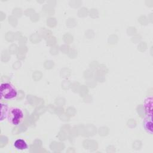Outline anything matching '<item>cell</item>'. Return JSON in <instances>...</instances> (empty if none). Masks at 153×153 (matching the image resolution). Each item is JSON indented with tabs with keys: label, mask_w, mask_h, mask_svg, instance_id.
Returning a JSON list of instances; mask_svg holds the SVG:
<instances>
[{
	"label": "cell",
	"mask_w": 153,
	"mask_h": 153,
	"mask_svg": "<svg viewBox=\"0 0 153 153\" xmlns=\"http://www.w3.org/2000/svg\"><path fill=\"white\" fill-rule=\"evenodd\" d=\"M1 117H0V121H4L5 118H7L8 111H9V108L7 104L5 103H1Z\"/></svg>",
	"instance_id": "8992f818"
},
{
	"label": "cell",
	"mask_w": 153,
	"mask_h": 153,
	"mask_svg": "<svg viewBox=\"0 0 153 153\" xmlns=\"http://www.w3.org/2000/svg\"><path fill=\"white\" fill-rule=\"evenodd\" d=\"M24 114L22 109L18 107H12L9 109L7 120L13 126H18L23 120Z\"/></svg>",
	"instance_id": "6da1fadb"
},
{
	"label": "cell",
	"mask_w": 153,
	"mask_h": 153,
	"mask_svg": "<svg viewBox=\"0 0 153 153\" xmlns=\"http://www.w3.org/2000/svg\"><path fill=\"white\" fill-rule=\"evenodd\" d=\"M0 92L1 98L5 100L13 99L17 95V91L14 86L8 82L1 83Z\"/></svg>",
	"instance_id": "7a4b0ae2"
},
{
	"label": "cell",
	"mask_w": 153,
	"mask_h": 153,
	"mask_svg": "<svg viewBox=\"0 0 153 153\" xmlns=\"http://www.w3.org/2000/svg\"><path fill=\"white\" fill-rule=\"evenodd\" d=\"M14 146L16 149L21 151L26 149L28 147L26 142L22 139H18L16 140V141L14 143Z\"/></svg>",
	"instance_id": "5b68a950"
},
{
	"label": "cell",
	"mask_w": 153,
	"mask_h": 153,
	"mask_svg": "<svg viewBox=\"0 0 153 153\" xmlns=\"http://www.w3.org/2000/svg\"><path fill=\"white\" fill-rule=\"evenodd\" d=\"M145 113L147 116H152V97H147L143 103Z\"/></svg>",
	"instance_id": "3957f363"
},
{
	"label": "cell",
	"mask_w": 153,
	"mask_h": 153,
	"mask_svg": "<svg viewBox=\"0 0 153 153\" xmlns=\"http://www.w3.org/2000/svg\"><path fill=\"white\" fill-rule=\"evenodd\" d=\"M143 126L146 132L152 134V116H147L143 121Z\"/></svg>",
	"instance_id": "277c9868"
}]
</instances>
